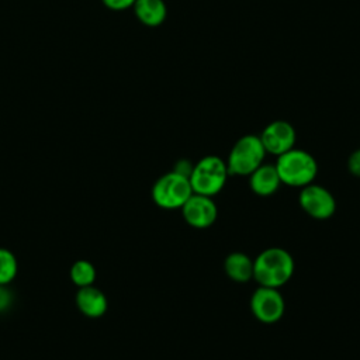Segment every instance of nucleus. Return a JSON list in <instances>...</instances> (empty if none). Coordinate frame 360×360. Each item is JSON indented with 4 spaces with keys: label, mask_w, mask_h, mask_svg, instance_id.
Masks as SVG:
<instances>
[{
    "label": "nucleus",
    "mask_w": 360,
    "mask_h": 360,
    "mask_svg": "<svg viewBox=\"0 0 360 360\" xmlns=\"http://www.w3.org/2000/svg\"><path fill=\"white\" fill-rule=\"evenodd\" d=\"M294 270L291 253L278 246L267 248L253 259V280L263 287H283L290 281Z\"/></svg>",
    "instance_id": "f257e3e1"
},
{
    "label": "nucleus",
    "mask_w": 360,
    "mask_h": 360,
    "mask_svg": "<svg viewBox=\"0 0 360 360\" xmlns=\"http://www.w3.org/2000/svg\"><path fill=\"white\" fill-rule=\"evenodd\" d=\"M281 184L302 188L314 183L318 174V163L315 158L300 148H292L277 156L274 163Z\"/></svg>",
    "instance_id": "f03ea898"
},
{
    "label": "nucleus",
    "mask_w": 360,
    "mask_h": 360,
    "mask_svg": "<svg viewBox=\"0 0 360 360\" xmlns=\"http://www.w3.org/2000/svg\"><path fill=\"white\" fill-rule=\"evenodd\" d=\"M228 177L226 162L217 155H207L194 163L188 180L193 193L214 197L222 191Z\"/></svg>",
    "instance_id": "7ed1b4c3"
},
{
    "label": "nucleus",
    "mask_w": 360,
    "mask_h": 360,
    "mask_svg": "<svg viewBox=\"0 0 360 360\" xmlns=\"http://www.w3.org/2000/svg\"><path fill=\"white\" fill-rule=\"evenodd\" d=\"M264 146L259 135L246 134L240 136L231 148L226 158V167L229 176H249L253 173L266 158Z\"/></svg>",
    "instance_id": "20e7f679"
},
{
    "label": "nucleus",
    "mask_w": 360,
    "mask_h": 360,
    "mask_svg": "<svg viewBox=\"0 0 360 360\" xmlns=\"http://www.w3.org/2000/svg\"><path fill=\"white\" fill-rule=\"evenodd\" d=\"M152 200L163 210H180L184 202L191 197L193 188L188 177L176 172L162 174L152 186Z\"/></svg>",
    "instance_id": "39448f33"
},
{
    "label": "nucleus",
    "mask_w": 360,
    "mask_h": 360,
    "mask_svg": "<svg viewBox=\"0 0 360 360\" xmlns=\"http://www.w3.org/2000/svg\"><path fill=\"white\" fill-rule=\"evenodd\" d=\"M253 316L266 325L278 322L285 312V301L278 288L259 285L249 301Z\"/></svg>",
    "instance_id": "423d86ee"
},
{
    "label": "nucleus",
    "mask_w": 360,
    "mask_h": 360,
    "mask_svg": "<svg viewBox=\"0 0 360 360\" xmlns=\"http://www.w3.org/2000/svg\"><path fill=\"white\" fill-rule=\"evenodd\" d=\"M298 204L307 215L318 221L329 219L336 211L333 194L326 187L316 183L300 188Z\"/></svg>",
    "instance_id": "0eeeda50"
},
{
    "label": "nucleus",
    "mask_w": 360,
    "mask_h": 360,
    "mask_svg": "<svg viewBox=\"0 0 360 360\" xmlns=\"http://www.w3.org/2000/svg\"><path fill=\"white\" fill-rule=\"evenodd\" d=\"M259 136L264 146L266 153L273 155L276 158L295 148V128L285 120H274L269 122Z\"/></svg>",
    "instance_id": "6e6552de"
},
{
    "label": "nucleus",
    "mask_w": 360,
    "mask_h": 360,
    "mask_svg": "<svg viewBox=\"0 0 360 360\" xmlns=\"http://www.w3.org/2000/svg\"><path fill=\"white\" fill-rule=\"evenodd\" d=\"M180 211L184 221L195 229L210 228L218 218V207L214 198L195 193L191 194Z\"/></svg>",
    "instance_id": "1a4fd4ad"
},
{
    "label": "nucleus",
    "mask_w": 360,
    "mask_h": 360,
    "mask_svg": "<svg viewBox=\"0 0 360 360\" xmlns=\"http://www.w3.org/2000/svg\"><path fill=\"white\" fill-rule=\"evenodd\" d=\"M75 301L77 309L89 318H100L105 314L108 308L105 294L93 284L87 287H80L76 292Z\"/></svg>",
    "instance_id": "9d476101"
},
{
    "label": "nucleus",
    "mask_w": 360,
    "mask_h": 360,
    "mask_svg": "<svg viewBox=\"0 0 360 360\" xmlns=\"http://www.w3.org/2000/svg\"><path fill=\"white\" fill-rule=\"evenodd\" d=\"M249 187L259 197H270L278 191L281 180L274 165L262 163L249 176Z\"/></svg>",
    "instance_id": "9b49d317"
},
{
    "label": "nucleus",
    "mask_w": 360,
    "mask_h": 360,
    "mask_svg": "<svg viewBox=\"0 0 360 360\" xmlns=\"http://www.w3.org/2000/svg\"><path fill=\"white\" fill-rule=\"evenodd\" d=\"M132 8L138 21L150 28L162 25L167 17L165 0H135Z\"/></svg>",
    "instance_id": "f8f14e48"
},
{
    "label": "nucleus",
    "mask_w": 360,
    "mask_h": 360,
    "mask_svg": "<svg viewBox=\"0 0 360 360\" xmlns=\"http://www.w3.org/2000/svg\"><path fill=\"white\" fill-rule=\"evenodd\" d=\"M228 278L235 283H248L253 278V259L245 252H231L224 260Z\"/></svg>",
    "instance_id": "ddd939ff"
},
{
    "label": "nucleus",
    "mask_w": 360,
    "mask_h": 360,
    "mask_svg": "<svg viewBox=\"0 0 360 360\" xmlns=\"http://www.w3.org/2000/svg\"><path fill=\"white\" fill-rule=\"evenodd\" d=\"M69 276H70L72 283L75 285H77L79 288L80 287H87V285L94 284L96 269H94L91 262L80 259V260H76L72 264V267L69 270Z\"/></svg>",
    "instance_id": "4468645a"
},
{
    "label": "nucleus",
    "mask_w": 360,
    "mask_h": 360,
    "mask_svg": "<svg viewBox=\"0 0 360 360\" xmlns=\"http://www.w3.org/2000/svg\"><path fill=\"white\" fill-rule=\"evenodd\" d=\"M18 271V263L14 253L6 248H0V285L11 283Z\"/></svg>",
    "instance_id": "2eb2a0df"
},
{
    "label": "nucleus",
    "mask_w": 360,
    "mask_h": 360,
    "mask_svg": "<svg viewBox=\"0 0 360 360\" xmlns=\"http://www.w3.org/2000/svg\"><path fill=\"white\" fill-rule=\"evenodd\" d=\"M347 170L352 176L360 179V148L353 150L347 158Z\"/></svg>",
    "instance_id": "dca6fc26"
},
{
    "label": "nucleus",
    "mask_w": 360,
    "mask_h": 360,
    "mask_svg": "<svg viewBox=\"0 0 360 360\" xmlns=\"http://www.w3.org/2000/svg\"><path fill=\"white\" fill-rule=\"evenodd\" d=\"M101 3L112 11H122V10L131 8L135 0H101Z\"/></svg>",
    "instance_id": "f3484780"
},
{
    "label": "nucleus",
    "mask_w": 360,
    "mask_h": 360,
    "mask_svg": "<svg viewBox=\"0 0 360 360\" xmlns=\"http://www.w3.org/2000/svg\"><path fill=\"white\" fill-rule=\"evenodd\" d=\"M193 167H194V163H191L188 159H180L174 163L173 166V172L181 174V176H186V177H190L191 172H193Z\"/></svg>",
    "instance_id": "a211bd4d"
},
{
    "label": "nucleus",
    "mask_w": 360,
    "mask_h": 360,
    "mask_svg": "<svg viewBox=\"0 0 360 360\" xmlns=\"http://www.w3.org/2000/svg\"><path fill=\"white\" fill-rule=\"evenodd\" d=\"M3 287H4V285H0V295H1V291H3Z\"/></svg>",
    "instance_id": "6ab92c4d"
}]
</instances>
